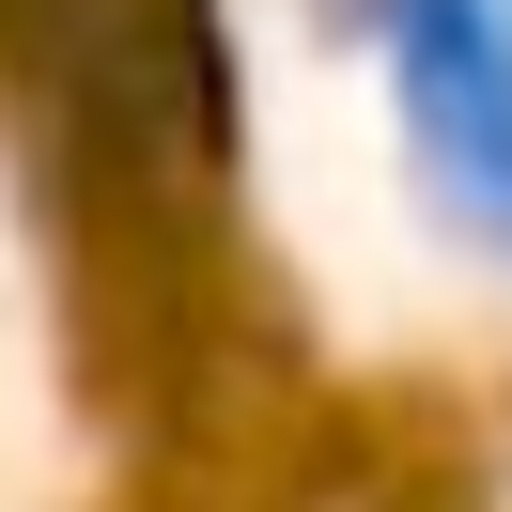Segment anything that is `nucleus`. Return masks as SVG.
I'll return each instance as SVG.
<instances>
[{"label":"nucleus","instance_id":"obj_1","mask_svg":"<svg viewBox=\"0 0 512 512\" xmlns=\"http://www.w3.org/2000/svg\"><path fill=\"white\" fill-rule=\"evenodd\" d=\"M0 94L125 202H187L233 156L218 0H0Z\"/></svg>","mask_w":512,"mask_h":512},{"label":"nucleus","instance_id":"obj_2","mask_svg":"<svg viewBox=\"0 0 512 512\" xmlns=\"http://www.w3.org/2000/svg\"><path fill=\"white\" fill-rule=\"evenodd\" d=\"M388 78L435 218L512 249V0H388Z\"/></svg>","mask_w":512,"mask_h":512},{"label":"nucleus","instance_id":"obj_3","mask_svg":"<svg viewBox=\"0 0 512 512\" xmlns=\"http://www.w3.org/2000/svg\"><path fill=\"white\" fill-rule=\"evenodd\" d=\"M357 16H388V0H357Z\"/></svg>","mask_w":512,"mask_h":512}]
</instances>
